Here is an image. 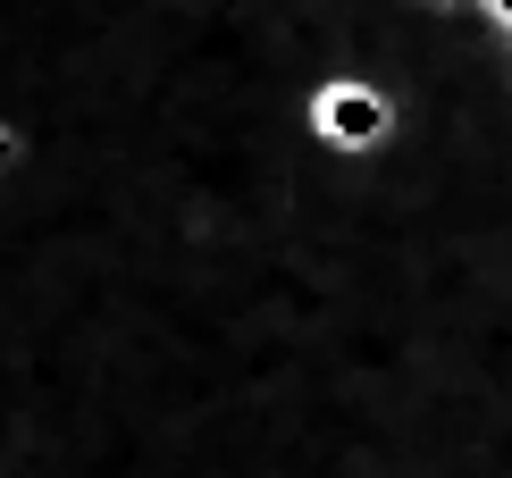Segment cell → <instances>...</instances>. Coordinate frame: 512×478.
I'll use <instances>...</instances> for the list:
<instances>
[{"instance_id": "obj_2", "label": "cell", "mask_w": 512, "mask_h": 478, "mask_svg": "<svg viewBox=\"0 0 512 478\" xmlns=\"http://www.w3.org/2000/svg\"><path fill=\"white\" fill-rule=\"evenodd\" d=\"M0 160H9V135H0Z\"/></svg>"}, {"instance_id": "obj_1", "label": "cell", "mask_w": 512, "mask_h": 478, "mask_svg": "<svg viewBox=\"0 0 512 478\" xmlns=\"http://www.w3.org/2000/svg\"><path fill=\"white\" fill-rule=\"evenodd\" d=\"M319 126H328V135L345 126V143L361 151L378 126H387V101H378V93H353V84H345V93H319Z\"/></svg>"}]
</instances>
